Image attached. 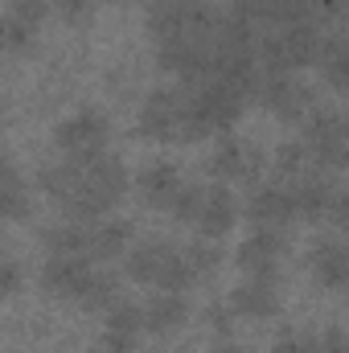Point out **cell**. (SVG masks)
I'll return each instance as SVG.
<instances>
[{
    "label": "cell",
    "mask_w": 349,
    "mask_h": 353,
    "mask_svg": "<svg viewBox=\"0 0 349 353\" xmlns=\"http://www.w3.org/2000/svg\"><path fill=\"white\" fill-rule=\"evenodd\" d=\"M37 185L66 218L90 222V218H107L123 201L132 176L119 157L94 152V157H62L58 165H46L37 173Z\"/></svg>",
    "instance_id": "1"
},
{
    "label": "cell",
    "mask_w": 349,
    "mask_h": 353,
    "mask_svg": "<svg viewBox=\"0 0 349 353\" xmlns=\"http://www.w3.org/2000/svg\"><path fill=\"white\" fill-rule=\"evenodd\" d=\"M41 243L54 255H79V259H115L132 247V222L128 218H90V222H58L41 230Z\"/></svg>",
    "instance_id": "2"
},
{
    "label": "cell",
    "mask_w": 349,
    "mask_h": 353,
    "mask_svg": "<svg viewBox=\"0 0 349 353\" xmlns=\"http://www.w3.org/2000/svg\"><path fill=\"white\" fill-rule=\"evenodd\" d=\"M123 271L136 283L161 288V292H189L201 275L189 259V247H177L169 239H144L123 251Z\"/></svg>",
    "instance_id": "3"
},
{
    "label": "cell",
    "mask_w": 349,
    "mask_h": 353,
    "mask_svg": "<svg viewBox=\"0 0 349 353\" xmlns=\"http://www.w3.org/2000/svg\"><path fill=\"white\" fill-rule=\"evenodd\" d=\"M226 8H218L214 0H152L148 4V33L157 46H169V41H193V37H206L210 29H218Z\"/></svg>",
    "instance_id": "4"
},
{
    "label": "cell",
    "mask_w": 349,
    "mask_h": 353,
    "mask_svg": "<svg viewBox=\"0 0 349 353\" xmlns=\"http://www.w3.org/2000/svg\"><path fill=\"white\" fill-rule=\"evenodd\" d=\"M317 46H321L317 21H292V25H275L263 37H255V58L263 62V70L296 74L317 62Z\"/></svg>",
    "instance_id": "5"
},
{
    "label": "cell",
    "mask_w": 349,
    "mask_h": 353,
    "mask_svg": "<svg viewBox=\"0 0 349 353\" xmlns=\"http://www.w3.org/2000/svg\"><path fill=\"white\" fill-rule=\"evenodd\" d=\"M300 123H304L300 144H304L308 161L321 165V169H329V173H341V165H346V144H349L341 111H337V107H321V103H312V107L304 111Z\"/></svg>",
    "instance_id": "6"
},
{
    "label": "cell",
    "mask_w": 349,
    "mask_h": 353,
    "mask_svg": "<svg viewBox=\"0 0 349 353\" xmlns=\"http://www.w3.org/2000/svg\"><path fill=\"white\" fill-rule=\"evenodd\" d=\"M140 132L157 144H185L189 119H185V87H157L140 103Z\"/></svg>",
    "instance_id": "7"
},
{
    "label": "cell",
    "mask_w": 349,
    "mask_h": 353,
    "mask_svg": "<svg viewBox=\"0 0 349 353\" xmlns=\"http://www.w3.org/2000/svg\"><path fill=\"white\" fill-rule=\"evenodd\" d=\"M54 144L62 157H94V152H107L111 144V123L99 107H79L74 115H66L58 128H54Z\"/></svg>",
    "instance_id": "8"
},
{
    "label": "cell",
    "mask_w": 349,
    "mask_h": 353,
    "mask_svg": "<svg viewBox=\"0 0 349 353\" xmlns=\"http://www.w3.org/2000/svg\"><path fill=\"white\" fill-rule=\"evenodd\" d=\"M251 99L263 103L271 115L279 119H304V111L317 103L308 83H300L296 74H275V70H259L251 83Z\"/></svg>",
    "instance_id": "9"
},
{
    "label": "cell",
    "mask_w": 349,
    "mask_h": 353,
    "mask_svg": "<svg viewBox=\"0 0 349 353\" xmlns=\"http://www.w3.org/2000/svg\"><path fill=\"white\" fill-rule=\"evenodd\" d=\"M235 222H239V201H235V193H230L222 181L201 185V189H197L193 218H189V226L197 230V239L218 243V239H226V234L235 230Z\"/></svg>",
    "instance_id": "10"
},
{
    "label": "cell",
    "mask_w": 349,
    "mask_h": 353,
    "mask_svg": "<svg viewBox=\"0 0 349 353\" xmlns=\"http://www.w3.org/2000/svg\"><path fill=\"white\" fill-rule=\"evenodd\" d=\"M107 325H103V353H140V337H144V312L136 300L115 296L107 308Z\"/></svg>",
    "instance_id": "11"
},
{
    "label": "cell",
    "mask_w": 349,
    "mask_h": 353,
    "mask_svg": "<svg viewBox=\"0 0 349 353\" xmlns=\"http://www.w3.org/2000/svg\"><path fill=\"white\" fill-rule=\"evenodd\" d=\"M288 255V230H271V226H255L243 243H239V267L243 275H267L275 279L279 259Z\"/></svg>",
    "instance_id": "12"
},
{
    "label": "cell",
    "mask_w": 349,
    "mask_h": 353,
    "mask_svg": "<svg viewBox=\"0 0 349 353\" xmlns=\"http://www.w3.org/2000/svg\"><path fill=\"white\" fill-rule=\"evenodd\" d=\"M210 176L214 181H259L263 176V157L255 148H247L243 140H235V136H218V144H214V152H210Z\"/></svg>",
    "instance_id": "13"
},
{
    "label": "cell",
    "mask_w": 349,
    "mask_h": 353,
    "mask_svg": "<svg viewBox=\"0 0 349 353\" xmlns=\"http://www.w3.org/2000/svg\"><path fill=\"white\" fill-rule=\"evenodd\" d=\"M247 218L255 226H271V230H288L296 218V201H292V189L283 181H267V185H255L251 197H247Z\"/></svg>",
    "instance_id": "14"
},
{
    "label": "cell",
    "mask_w": 349,
    "mask_h": 353,
    "mask_svg": "<svg viewBox=\"0 0 349 353\" xmlns=\"http://www.w3.org/2000/svg\"><path fill=\"white\" fill-rule=\"evenodd\" d=\"M90 275H94V263H90V259H79V255H50L46 267H41V288H46L50 296H62V300L79 304L83 292H87V283H90Z\"/></svg>",
    "instance_id": "15"
},
{
    "label": "cell",
    "mask_w": 349,
    "mask_h": 353,
    "mask_svg": "<svg viewBox=\"0 0 349 353\" xmlns=\"http://www.w3.org/2000/svg\"><path fill=\"white\" fill-rule=\"evenodd\" d=\"M235 316H251V321H263V316H275L279 308V283L267 279V275H243L230 292V304H226Z\"/></svg>",
    "instance_id": "16"
},
{
    "label": "cell",
    "mask_w": 349,
    "mask_h": 353,
    "mask_svg": "<svg viewBox=\"0 0 349 353\" xmlns=\"http://www.w3.org/2000/svg\"><path fill=\"white\" fill-rule=\"evenodd\" d=\"M308 267L312 275L325 283V288H346L349 279V255H346V243L341 234H321L308 251Z\"/></svg>",
    "instance_id": "17"
},
{
    "label": "cell",
    "mask_w": 349,
    "mask_h": 353,
    "mask_svg": "<svg viewBox=\"0 0 349 353\" xmlns=\"http://www.w3.org/2000/svg\"><path fill=\"white\" fill-rule=\"evenodd\" d=\"M140 312H144V333H152V337H169V333H177V329L185 325V316H189V300H185V292H157L152 300L140 304Z\"/></svg>",
    "instance_id": "18"
},
{
    "label": "cell",
    "mask_w": 349,
    "mask_h": 353,
    "mask_svg": "<svg viewBox=\"0 0 349 353\" xmlns=\"http://www.w3.org/2000/svg\"><path fill=\"white\" fill-rule=\"evenodd\" d=\"M181 185H185V176H181V169L169 165V161H157V165L140 169V176H136L140 197H144L148 205H157V210H169V201H173V193Z\"/></svg>",
    "instance_id": "19"
},
{
    "label": "cell",
    "mask_w": 349,
    "mask_h": 353,
    "mask_svg": "<svg viewBox=\"0 0 349 353\" xmlns=\"http://www.w3.org/2000/svg\"><path fill=\"white\" fill-rule=\"evenodd\" d=\"M29 214V189L17 173V165L8 161V152L0 148V222L4 218H25Z\"/></svg>",
    "instance_id": "20"
},
{
    "label": "cell",
    "mask_w": 349,
    "mask_h": 353,
    "mask_svg": "<svg viewBox=\"0 0 349 353\" xmlns=\"http://www.w3.org/2000/svg\"><path fill=\"white\" fill-rule=\"evenodd\" d=\"M271 353H346V333L325 329V333H283Z\"/></svg>",
    "instance_id": "21"
},
{
    "label": "cell",
    "mask_w": 349,
    "mask_h": 353,
    "mask_svg": "<svg viewBox=\"0 0 349 353\" xmlns=\"http://www.w3.org/2000/svg\"><path fill=\"white\" fill-rule=\"evenodd\" d=\"M317 70H321V79L329 83L333 90H346V37L341 33H321V46H317V62H312Z\"/></svg>",
    "instance_id": "22"
},
{
    "label": "cell",
    "mask_w": 349,
    "mask_h": 353,
    "mask_svg": "<svg viewBox=\"0 0 349 353\" xmlns=\"http://www.w3.org/2000/svg\"><path fill=\"white\" fill-rule=\"evenodd\" d=\"M33 41H37V25L21 21L17 12H0V58L33 50Z\"/></svg>",
    "instance_id": "23"
},
{
    "label": "cell",
    "mask_w": 349,
    "mask_h": 353,
    "mask_svg": "<svg viewBox=\"0 0 349 353\" xmlns=\"http://www.w3.org/2000/svg\"><path fill=\"white\" fill-rule=\"evenodd\" d=\"M308 169H312V161H308V152H304L300 140H288V144L275 148V181H296Z\"/></svg>",
    "instance_id": "24"
},
{
    "label": "cell",
    "mask_w": 349,
    "mask_h": 353,
    "mask_svg": "<svg viewBox=\"0 0 349 353\" xmlns=\"http://www.w3.org/2000/svg\"><path fill=\"white\" fill-rule=\"evenodd\" d=\"M115 296H119V279H115L111 271L94 267V275H90V283H87V292H83V300H79V308H90V312H99V308H107Z\"/></svg>",
    "instance_id": "25"
},
{
    "label": "cell",
    "mask_w": 349,
    "mask_h": 353,
    "mask_svg": "<svg viewBox=\"0 0 349 353\" xmlns=\"http://www.w3.org/2000/svg\"><path fill=\"white\" fill-rule=\"evenodd\" d=\"M21 279H25V271L17 259H0V300H12L21 292Z\"/></svg>",
    "instance_id": "26"
},
{
    "label": "cell",
    "mask_w": 349,
    "mask_h": 353,
    "mask_svg": "<svg viewBox=\"0 0 349 353\" xmlns=\"http://www.w3.org/2000/svg\"><path fill=\"white\" fill-rule=\"evenodd\" d=\"M8 12H17L29 25H41L46 12H50V0H8Z\"/></svg>",
    "instance_id": "27"
},
{
    "label": "cell",
    "mask_w": 349,
    "mask_h": 353,
    "mask_svg": "<svg viewBox=\"0 0 349 353\" xmlns=\"http://www.w3.org/2000/svg\"><path fill=\"white\" fill-rule=\"evenodd\" d=\"M66 21H87L90 12H94V0H50Z\"/></svg>",
    "instance_id": "28"
},
{
    "label": "cell",
    "mask_w": 349,
    "mask_h": 353,
    "mask_svg": "<svg viewBox=\"0 0 349 353\" xmlns=\"http://www.w3.org/2000/svg\"><path fill=\"white\" fill-rule=\"evenodd\" d=\"M210 329H214V333H222V341H226V337H230V329H235V312H230L226 304H214V308H210Z\"/></svg>",
    "instance_id": "29"
},
{
    "label": "cell",
    "mask_w": 349,
    "mask_h": 353,
    "mask_svg": "<svg viewBox=\"0 0 349 353\" xmlns=\"http://www.w3.org/2000/svg\"><path fill=\"white\" fill-rule=\"evenodd\" d=\"M210 353H247V350H243V345H235V341L226 337V341H218V345H214Z\"/></svg>",
    "instance_id": "30"
},
{
    "label": "cell",
    "mask_w": 349,
    "mask_h": 353,
    "mask_svg": "<svg viewBox=\"0 0 349 353\" xmlns=\"http://www.w3.org/2000/svg\"><path fill=\"white\" fill-rule=\"evenodd\" d=\"M107 4H111V0H107Z\"/></svg>",
    "instance_id": "31"
}]
</instances>
